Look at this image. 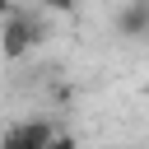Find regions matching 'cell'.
<instances>
[{
  "instance_id": "cell-3",
  "label": "cell",
  "mask_w": 149,
  "mask_h": 149,
  "mask_svg": "<svg viewBox=\"0 0 149 149\" xmlns=\"http://www.w3.org/2000/svg\"><path fill=\"white\" fill-rule=\"evenodd\" d=\"M116 33H121V37H144V33H149V0L121 5V9H116Z\"/></svg>"
},
{
  "instance_id": "cell-1",
  "label": "cell",
  "mask_w": 149,
  "mask_h": 149,
  "mask_svg": "<svg viewBox=\"0 0 149 149\" xmlns=\"http://www.w3.org/2000/svg\"><path fill=\"white\" fill-rule=\"evenodd\" d=\"M37 47H42V19L33 9H14V19L0 23V56L5 61H23Z\"/></svg>"
},
{
  "instance_id": "cell-5",
  "label": "cell",
  "mask_w": 149,
  "mask_h": 149,
  "mask_svg": "<svg viewBox=\"0 0 149 149\" xmlns=\"http://www.w3.org/2000/svg\"><path fill=\"white\" fill-rule=\"evenodd\" d=\"M14 9H19V5H9V0H0V23H5V19H14Z\"/></svg>"
},
{
  "instance_id": "cell-4",
  "label": "cell",
  "mask_w": 149,
  "mask_h": 149,
  "mask_svg": "<svg viewBox=\"0 0 149 149\" xmlns=\"http://www.w3.org/2000/svg\"><path fill=\"white\" fill-rule=\"evenodd\" d=\"M47 149H79V140H74V135H65V130H56V140H51Z\"/></svg>"
},
{
  "instance_id": "cell-2",
  "label": "cell",
  "mask_w": 149,
  "mask_h": 149,
  "mask_svg": "<svg viewBox=\"0 0 149 149\" xmlns=\"http://www.w3.org/2000/svg\"><path fill=\"white\" fill-rule=\"evenodd\" d=\"M51 140H56L51 121H42V116H28V121H19V126H9V130L0 135V149H47Z\"/></svg>"
}]
</instances>
